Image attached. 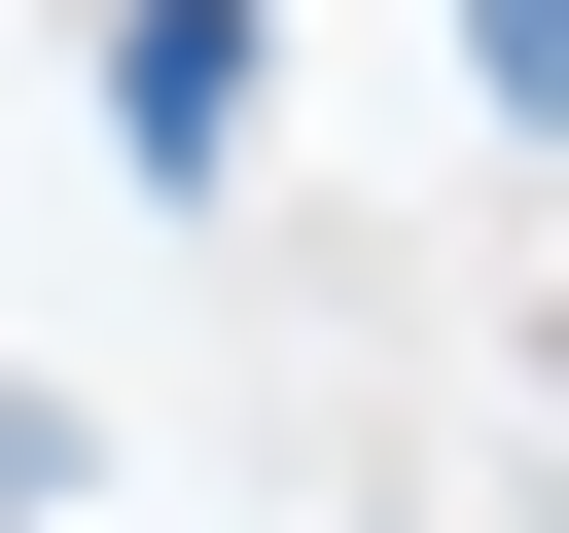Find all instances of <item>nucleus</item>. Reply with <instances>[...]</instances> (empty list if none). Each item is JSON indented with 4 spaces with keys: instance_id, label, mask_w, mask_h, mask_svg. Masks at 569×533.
Returning a JSON list of instances; mask_svg holds the SVG:
<instances>
[{
    "instance_id": "obj_1",
    "label": "nucleus",
    "mask_w": 569,
    "mask_h": 533,
    "mask_svg": "<svg viewBox=\"0 0 569 533\" xmlns=\"http://www.w3.org/2000/svg\"><path fill=\"white\" fill-rule=\"evenodd\" d=\"M107 107H142V178H213V142H249V0H142V36H107Z\"/></svg>"
},
{
    "instance_id": "obj_2",
    "label": "nucleus",
    "mask_w": 569,
    "mask_h": 533,
    "mask_svg": "<svg viewBox=\"0 0 569 533\" xmlns=\"http://www.w3.org/2000/svg\"><path fill=\"white\" fill-rule=\"evenodd\" d=\"M462 71H498V107H533V142H569V0H462Z\"/></svg>"
}]
</instances>
